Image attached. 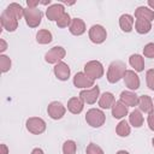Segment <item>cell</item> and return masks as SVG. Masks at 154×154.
Masks as SVG:
<instances>
[{
    "instance_id": "obj_1",
    "label": "cell",
    "mask_w": 154,
    "mask_h": 154,
    "mask_svg": "<svg viewBox=\"0 0 154 154\" xmlns=\"http://www.w3.org/2000/svg\"><path fill=\"white\" fill-rule=\"evenodd\" d=\"M22 17H24V8L19 4L12 2L1 13V17H0L1 25L7 31H14L18 26V20Z\"/></svg>"
},
{
    "instance_id": "obj_18",
    "label": "cell",
    "mask_w": 154,
    "mask_h": 154,
    "mask_svg": "<svg viewBox=\"0 0 154 154\" xmlns=\"http://www.w3.org/2000/svg\"><path fill=\"white\" fill-rule=\"evenodd\" d=\"M135 17L137 19H144V20L152 22L154 19V11L150 10V8H148V7L140 6L135 11Z\"/></svg>"
},
{
    "instance_id": "obj_20",
    "label": "cell",
    "mask_w": 154,
    "mask_h": 154,
    "mask_svg": "<svg viewBox=\"0 0 154 154\" xmlns=\"http://www.w3.org/2000/svg\"><path fill=\"white\" fill-rule=\"evenodd\" d=\"M128 114V106H125L120 100L116 101L112 106V116L116 119H122Z\"/></svg>"
},
{
    "instance_id": "obj_41",
    "label": "cell",
    "mask_w": 154,
    "mask_h": 154,
    "mask_svg": "<svg viewBox=\"0 0 154 154\" xmlns=\"http://www.w3.org/2000/svg\"><path fill=\"white\" fill-rule=\"evenodd\" d=\"M152 143H153V147H154V137H153V140H152Z\"/></svg>"
},
{
    "instance_id": "obj_22",
    "label": "cell",
    "mask_w": 154,
    "mask_h": 154,
    "mask_svg": "<svg viewBox=\"0 0 154 154\" xmlns=\"http://www.w3.org/2000/svg\"><path fill=\"white\" fill-rule=\"evenodd\" d=\"M114 102H116V101H114L113 94H112V93H108V91H105V93L100 96V99H99V106H100L101 108H106V109H107V108H111Z\"/></svg>"
},
{
    "instance_id": "obj_29",
    "label": "cell",
    "mask_w": 154,
    "mask_h": 154,
    "mask_svg": "<svg viewBox=\"0 0 154 154\" xmlns=\"http://www.w3.org/2000/svg\"><path fill=\"white\" fill-rule=\"evenodd\" d=\"M11 69V59L7 55H0V70L1 72H7Z\"/></svg>"
},
{
    "instance_id": "obj_11",
    "label": "cell",
    "mask_w": 154,
    "mask_h": 154,
    "mask_svg": "<svg viewBox=\"0 0 154 154\" xmlns=\"http://www.w3.org/2000/svg\"><path fill=\"white\" fill-rule=\"evenodd\" d=\"M124 82L125 85L131 89V90H136L140 88V77L137 76V73L132 70H126L124 73Z\"/></svg>"
},
{
    "instance_id": "obj_31",
    "label": "cell",
    "mask_w": 154,
    "mask_h": 154,
    "mask_svg": "<svg viewBox=\"0 0 154 154\" xmlns=\"http://www.w3.org/2000/svg\"><path fill=\"white\" fill-rule=\"evenodd\" d=\"M71 18H70V16H69V13H64V16L57 22V25L59 26V28H66V26H69L70 24H71Z\"/></svg>"
},
{
    "instance_id": "obj_14",
    "label": "cell",
    "mask_w": 154,
    "mask_h": 154,
    "mask_svg": "<svg viewBox=\"0 0 154 154\" xmlns=\"http://www.w3.org/2000/svg\"><path fill=\"white\" fill-rule=\"evenodd\" d=\"M54 75L60 81H67L70 77V67L67 64L60 61L54 66Z\"/></svg>"
},
{
    "instance_id": "obj_37",
    "label": "cell",
    "mask_w": 154,
    "mask_h": 154,
    "mask_svg": "<svg viewBox=\"0 0 154 154\" xmlns=\"http://www.w3.org/2000/svg\"><path fill=\"white\" fill-rule=\"evenodd\" d=\"M1 154H8V149L6 144H1Z\"/></svg>"
},
{
    "instance_id": "obj_34",
    "label": "cell",
    "mask_w": 154,
    "mask_h": 154,
    "mask_svg": "<svg viewBox=\"0 0 154 154\" xmlns=\"http://www.w3.org/2000/svg\"><path fill=\"white\" fill-rule=\"evenodd\" d=\"M148 126L152 131H154V112L148 113Z\"/></svg>"
},
{
    "instance_id": "obj_33",
    "label": "cell",
    "mask_w": 154,
    "mask_h": 154,
    "mask_svg": "<svg viewBox=\"0 0 154 154\" xmlns=\"http://www.w3.org/2000/svg\"><path fill=\"white\" fill-rule=\"evenodd\" d=\"M143 54L144 57L147 58H154V43L150 42V43H147L143 48Z\"/></svg>"
},
{
    "instance_id": "obj_5",
    "label": "cell",
    "mask_w": 154,
    "mask_h": 154,
    "mask_svg": "<svg viewBox=\"0 0 154 154\" xmlns=\"http://www.w3.org/2000/svg\"><path fill=\"white\" fill-rule=\"evenodd\" d=\"M24 18L26 24L30 28H36L41 23L42 19V13L37 8H24Z\"/></svg>"
},
{
    "instance_id": "obj_8",
    "label": "cell",
    "mask_w": 154,
    "mask_h": 154,
    "mask_svg": "<svg viewBox=\"0 0 154 154\" xmlns=\"http://www.w3.org/2000/svg\"><path fill=\"white\" fill-rule=\"evenodd\" d=\"M26 129L34 135H40L46 130V122L41 118L32 117L26 120Z\"/></svg>"
},
{
    "instance_id": "obj_17",
    "label": "cell",
    "mask_w": 154,
    "mask_h": 154,
    "mask_svg": "<svg viewBox=\"0 0 154 154\" xmlns=\"http://www.w3.org/2000/svg\"><path fill=\"white\" fill-rule=\"evenodd\" d=\"M83 103L84 102L81 97H71L67 101V109L73 114H78L83 111V107H84Z\"/></svg>"
},
{
    "instance_id": "obj_38",
    "label": "cell",
    "mask_w": 154,
    "mask_h": 154,
    "mask_svg": "<svg viewBox=\"0 0 154 154\" xmlns=\"http://www.w3.org/2000/svg\"><path fill=\"white\" fill-rule=\"evenodd\" d=\"M31 154H43V150L41 148H35V149H32Z\"/></svg>"
},
{
    "instance_id": "obj_21",
    "label": "cell",
    "mask_w": 154,
    "mask_h": 154,
    "mask_svg": "<svg viewBox=\"0 0 154 154\" xmlns=\"http://www.w3.org/2000/svg\"><path fill=\"white\" fill-rule=\"evenodd\" d=\"M119 25L123 31L130 32L132 30V25H134V17L130 14H122L119 18Z\"/></svg>"
},
{
    "instance_id": "obj_36",
    "label": "cell",
    "mask_w": 154,
    "mask_h": 154,
    "mask_svg": "<svg viewBox=\"0 0 154 154\" xmlns=\"http://www.w3.org/2000/svg\"><path fill=\"white\" fill-rule=\"evenodd\" d=\"M6 48H7V45H6V42H5V40H0V52H5L6 51Z\"/></svg>"
},
{
    "instance_id": "obj_26",
    "label": "cell",
    "mask_w": 154,
    "mask_h": 154,
    "mask_svg": "<svg viewBox=\"0 0 154 154\" xmlns=\"http://www.w3.org/2000/svg\"><path fill=\"white\" fill-rule=\"evenodd\" d=\"M129 122L131 123L132 126L140 128V126H142V124H143V116L141 114V112H140L138 109H135V111H132V112L130 113V116H129Z\"/></svg>"
},
{
    "instance_id": "obj_10",
    "label": "cell",
    "mask_w": 154,
    "mask_h": 154,
    "mask_svg": "<svg viewBox=\"0 0 154 154\" xmlns=\"http://www.w3.org/2000/svg\"><path fill=\"white\" fill-rule=\"evenodd\" d=\"M99 94H100V88H99L97 85H96V87L94 85L91 89L82 90V91L79 93V97L83 100V102L91 105V103L96 102V100H97V97H99Z\"/></svg>"
},
{
    "instance_id": "obj_3",
    "label": "cell",
    "mask_w": 154,
    "mask_h": 154,
    "mask_svg": "<svg viewBox=\"0 0 154 154\" xmlns=\"http://www.w3.org/2000/svg\"><path fill=\"white\" fill-rule=\"evenodd\" d=\"M105 119V113L97 108H91L85 114V122L93 128H100L101 125H103Z\"/></svg>"
},
{
    "instance_id": "obj_15",
    "label": "cell",
    "mask_w": 154,
    "mask_h": 154,
    "mask_svg": "<svg viewBox=\"0 0 154 154\" xmlns=\"http://www.w3.org/2000/svg\"><path fill=\"white\" fill-rule=\"evenodd\" d=\"M85 31V24L81 18H73L70 24V32L75 36H79L84 34Z\"/></svg>"
},
{
    "instance_id": "obj_23",
    "label": "cell",
    "mask_w": 154,
    "mask_h": 154,
    "mask_svg": "<svg viewBox=\"0 0 154 154\" xmlns=\"http://www.w3.org/2000/svg\"><path fill=\"white\" fill-rule=\"evenodd\" d=\"M129 63L137 72H141L144 69V60H143L142 55H140V54H132L129 58Z\"/></svg>"
},
{
    "instance_id": "obj_13",
    "label": "cell",
    "mask_w": 154,
    "mask_h": 154,
    "mask_svg": "<svg viewBox=\"0 0 154 154\" xmlns=\"http://www.w3.org/2000/svg\"><path fill=\"white\" fill-rule=\"evenodd\" d=\"M73 84L76 88H89L94 87V79L88 77L84 72H77L73 77Z\"/></svg>"
},
{
    "instance_id": "obj_19",
    "label": "cell",
    "mask_w": 154,
    "mask_h": 154,
    "mask_svg": "<svg viewBox=\"0 0 154 154\" xmlns=\"http://www.w3.org/2000/svg\"><path fill=\"white\" fill-rule=\"evenodd\" d=\"M137 105H138L140 109H141L142 112H144V113H150V112H153V108H154V106H153V100H152V97L148 96V95H142V96H140Z\"/></svg>"
},
{
    "instance_id": "obj_2",
    "label": "cell",
    "mask_w": 154,
    "mask_h": 154,
    "mask_svg": "<svg viewBox=\"0 0 154 154\" xmlns=\"http://www.w3.org/2000/svg\"><path fill=\"white\" fill-rule=\"evenodd\" d=\"M125 64L120 60H116L112 61L108 66V71H107V79L109 83H117L119 79H122L124 77V73L126 71L125 69Z\"/></svg>"
},
{
    "instance_id": "obj_16",
    "label": "cell",
    "mask_w": 154,
    "mask_h": 154,
    "mask_svg": "<svg viewBox=\"0 0 154 154\" xmlns=\"http://www.w3.org/2000/svg\"><path fill=\"white\" fill-rule=\"evenodd\" d=\"M120 101L129 107H134L138 103V96L132 91H122L120 94Z\"/></svg>"
},
{
    "instance_id": "obj_7",
    "label": "cell",
    "mask_w": 154,
    "mask_h": 154,
    "mask_svg": "<svg viewBox=\"0 0 154 154\" xmlns=\"http://www.w3.org/2000/svg\"><path fill=\"white\" fill-rule=\"evenodd\" d=\"M65 54H66V51H65L63 47L55 46V47L51 48V49L46 53L45 60H46L48 64H58V63H60V60L65 57Z\"/></svg>"
},
{
    "instance_id": "obj_4",
    "label": "cell",
    "mask_w": 154,
    "mask_h": 154,
    "mask_svg": "<svg viewBox=\"0 0 154 154\" xmlns=\"http://www.w3.org/2000/svg\"><path fill=\"white\" fill-rule=\"evenodd\" d=\"M84 73L90 77L91 79H97L103 76V66L100 61L97 60H91L88 61L84 65Z\"/></svg>"
},
{
    "instance_id": "obj_25",
    "label": "cell",
    "mask_w": 154,
    "mask_h": 154,
    "mask_svg": "<svg viewBox=\"0 0 154 154\" xmlns=\"http://www.w3.org/2000/svg\"><path fill=\"white\" fill-rule=\"evenodd\" d=\"M52 40H53V37H52L51 31H48L46 29L38 30V32L36 34V41L41 45H47V43L52 42Z\"/></svg>"
},
{
    "instance_id": "obj_32",
    "label": "cell",
    "mask_w": 154,
    "mask_h": 154,
    "mask_svg": "<svg viewBox=\"0 0 154 154\" xmlns=\"http://www.w3.org/2000/svg\"><path fill=\"white\" fill-rule=\"evenodd\" d=\"M87 154H103V150L101 147H99L95 143H90L87 147Z\"/></svg>"
},
{
    "instance_id": "obj_28",
    "label": "cell",
    "mask_w": 154,
    "mask_h": 154,
    "mask_svg": "<svg viewBox=\"0 0 154 154\" xmlns=\"http://www.w3.org/2000/svg\"><path fill=\"white\" fill-rule=\"evenodd\" d=\"M76 149H77V144L72 140H69L63 144V153L64 154H76Z\"/></svg>"
},
{
    "instance_id": "obj_35",
    "label": "cell",
    "mask_w": 154,
    "mask_h": 154,
    "mask_svg": "<svg viewBox=\"0 0 154 154\" xmlns=\"http://www.w3.org/2000/svg\"><path fill=\"white\" fill-rule=\"evenodd\" d=\"M38 4H40L38 0H28V1H26V5H28L29 8H36V6H37Z\"/></svg>"
},
{
    "instance_id": "obj_39",
    "label": "cell",
    "mask_w": 154,
    "mask_h": 154,
    "mask_svg": "<svg viewBox=\"0 0 154 154\" xmlns=\"http://www.w3.org/2000/svg\"><path fill=\"white\" fill-rule=\"evenodd\" d=\"M148 5L154 10V0H148Z\"/></svg>"
},
{
    "instance_id": "obj_30",
    "label": "cell",
    "mask_w": 154,
    "mask_h": 154,
    "mask_svg": "<svg viewBox=\"0 0 154 154\" xmlns=\"http://www.w3.org/2000/svg\"><path fill=\"white\" fill-rule=\"evenodd\" d=\"M146 79H147V85L150 90L154 91V69H150L146 73Z\"/></svg>"
},
{
    "instance_id": "obj_24",
    "label": "cell",
    "mask_w": 154,
    "mask_h": 154,
    "mask_svg": "<svg viewBox=\"0 0 154 154\" xmlns=\"http://www.w3.org/2000/svg\"><path fill=\"white\" fill-rule=\"evenodd\" d=\"M135 29L138 34H148L152 29V24L148 20L144 19H137L135 23Z\"/></svg>"
},
{
    "instance_id": "obj_9",
    "label": "cell",
    "mask_w": 154,
    "mask_h": 154,
    "mask_svg": "<svg viewBox=\"0 0 154 154\" xmlns=\"http://www.w3.org/2000/svg\"><path fill=\"white\" fill-rule=\"evenodd\" d=\"M47 112H48V116L52 119H60V118L64 117V114L66 112V108H65V106L61 102L53 101V102H51L48 105Z\"/></svg>"
},
{
    "instance_id": "obj_12",
    "label": "cell",
    "mask_w": 154,
    "mask_h": 154,
    "mask_svg": "<svg viewBox=\"0 0 154 154\" xmlns=\"http://www.w3.org/2000/svg\"><path fill=\"white\" fill-rule=\"evenodd\" d=\"M65 13V10H64V6L61 4H54V5H51L47 11H46V16L49 20H59Z\"/></svg>"
},
{
    "instance_id": "obj_40",
    "label": "cell",
    "mask_w": 154,
    "mask_h": 154,
    "mask_svg": "<svg viewBox=\"0 0 154 154\" xmlns=\"http://www.w3.org/2000/svg\"><path fill=\"white\" fill-rule=\"evenodd\" d=\"M116 154H129V152H126V150H118Z\"/></svg>"
},
{
    "instance_id": "obj_6",
    "label": "cell",
    "mask_w": 154,
    "mask_h": 154,
    "mask_svg": "<svg viewBox=\"0 0 154 154\" xmlns=\"http://www.w3.org/2000/svg\"><path fill=\"white\" fill-rule=\"evenodd\" d=\"M107 37V32H106V29L102 26V25H93L90 29H89V38L93 43H102Z\"/></svg>"
},
{
    "instance_id": "obj_27",
    "label": "cell",
    "mask_w": 154,
    "mask_h": 154,
    "mask_svg": "<svg viewBox=\"0 0 154 154\" xmlns=\"http://www.w3.org/2000/svg\"><path fill=\"white\" fill-rule=\"evenodd\" d=\"M116 131H117V134H118L120 137H126V136H129V135H130L131 129H130V125L128 124V122H126V120H122V122L117 125Z\"/></svg>"
}]
</instances>
